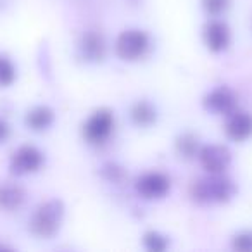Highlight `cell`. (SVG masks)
<instances>
[{
  "instance_id": "cell-1",
  "label": "cell",
  "mask_w": 252,
  "mask_h": 252,
  "mask_svg": "<svg viewBox=\"0 0 252 252\" xmlns=\"http://www.w3.org/2000/svg\"><path fill=\"white\" fill-rule=\"evenodd\" d=\"M63 204L59 200H49V202L42 204L38 209L35 211L32 221H30V228L36 237L49 238L59 230L61 221H63Z\"/></svg>"
},
{
  "instance_id": "cell-2",
  "label": "cell",
  "mask_w": 252,
  "mask_h": 252,
  "mask_svg": "<svg viewBox=\"0 0 252 252\" xmlns=\"http://www.w3.org/2000/svg\"><path fill=\"white\" fill-rule=\"evenodd\" d=\"M235 189L230 180L221 175H213L207 180H200L193 187V195L202 202H224L233 195Z\"/></svg>"
},
{
  "instance_id": "cell-3",
  "label": "cell",
  "mask_w": 252,
  "mask_h": 252,
  "mask_svg": "<svg viewBox=\"0 0 252 252\" xmlns=\"http://www.w3.org/2000/svg\"><path fill=\"white\" fill-rule=\"evenodd\" d=\"M149 36L140 30H128L119 35L116 52L123 61H138L147 54Z\"/></svg>"
},
{
  "instance_id": "cell-4",
  "label": "cell",
  "mask_w": 252,
  "mask_h": 252,
  "mask_svg": "<svg viewBox=\"0 0 252 252\" xmlns=\"http://www.w3.org/2000/svg\"><path fill=\"white\" fill-rule=\"evenodd\" d=\"M112 128H114V116L105 109H100L94 112L85 123L83 135L90 144H102L111 137Z\"/></svg>"
},
{
  "instance_id": "cell-5",
  "label": "cell",
  "mask_w": 252,
  "mask_h": 252,
  "mask_svg": "<svg viewBox=\"0 0 252 252\" xmlns=\"http://www.w3.org/2000/svg\"><path fill=\"white\" fill-rule=\"evenodd\" d=\"M43 162V156L33 145H23L14 152L11 159V169L16 175H28L40 169Z\"/></svg>"
},
{
  "instance_id": "cell-6",
  "label": "cell",
  "mask_w": 252,
  "mask_h": 252,
  "mask_svg": "<svg viewBox=\"0 0 252 252\" xmlns=\"http://www.w3.org/2000/svg\"><path fill=\"white\" fill-rule=\"evenodd\" d=\"M137 190L145 199H162L169 192V178L162 173H145L138 178Z\"/></svg>"
},
{
  "instance_id": "cell-7",
  "label": "cell",
  "mask_w": 252,
  "mask_h": 252,
  "mask_svg": "<svg viewBox=\"0 0 252 252\" xmlns=\"http://www.w3.org/2000/svg\"><path fill=\"white\" fill-rule=\"evenodd\" d=\"M199 158L211 175H221L230 164V152L223 145H207L199 152Z\"/></svg>"
},
{
  "instance_id": "cell-8",
  "label": "cell",
  "mask_w": 252,
  "mask_h": 252,
  "mask_svg": "<svg viewBox=\"0 0 252 252\" xmlns=\"http://www.w3.org/2000/svg\"><path fill=\"white\" fill-rule=\"evenodd\" d=\"M204 42L207 49L213 52H221L230 43V30L224 23L221 21H211L204 28Z\"/></svg>"
},
{
  "instance_id": "cell-9",
  "label": "cell",
  "mask_w": 252,
  "mask_h": 252,
  "mask_svg": "<svg viewBox=\"0 0 252 252\" xmlns=\"http://www.w3.org/2000/svg\"><path fill=\"white\" fill-rule=\"evenodd\" d=\"M226 135L235 142H244L252 135V116L233 111L226 123Z\"/></svg>"
},
{
  "instance_id": "cell-10",
  "label": "cell",
  "mask_w": 252,
  "mask_h": 252,
  "mask_svg": "<svg viewBox=\"0 0 252 252\" xmlns=\"http://www.w3.org/2000/svg\"><path fill=\"white\" fill-rule=\"evenodd\" d=\"M206 107L216 114H231L235 111V97L228 88H216L206 97Z\"/></svg>"
},
{
  "instance_id": "cell-11",
  "label": "cell",
  "mask_w": 252,
  "mask_h": 252,
  "mask_svg": "<svg viewBox=\"0 0 252 252\" xmlns=\"http://www.w3.org/2000/svg\"><path fill=\"white\" fill-rule=\"evenodd\" d=\"M80 49H81V56L88 61H100L105 52L104 40H102V36L97 35V33H88V35L81 40Z\"/></svg>"
},
{
  "instance_id": "cell-12",
  "label": "cell",
  "mask_w": 252,
  "mask_h": 252,
  "mask_svg": "<svg viewBox=\"0 0 252 252\" xmlns=\"http://www.w3.org/2000/svg\"><path fill=\"white\" fill-rule=\"evenodd\" d=\"M25 200V192L19 185H0V207H4L7 211L18 209Z\"/></svg>"
},
{
  "instance_id": "cell-13",
  "label": "cell",
  "mask_w": 252,
  "mask_h": 252,
  "mask_svg": "<svg viewBox=\"0 0 252 252\" xmlns=\"http://www.w3.org/2000/svg\"><path fill=\"white\" fill-rule=\"evenodd\" d=\"M52 119H54V114L49 107H35L26 116V123H28L30 128H33L35 131L49 128V126L52 125Z\"/></svg>"
},
{
  "instance_id": "cell-14",
  "label": "cell",
  "mask_w": 252,
  "mask_h": 252,
  "mask_svg": "<svg viewBox=\"0 0 252 252\" xmlns=\"http://www.w3.org/2000/svg\"><path fill=\"white\" fill-rule=\"evenodd\" d=\"M131 119L138 126H149L156 121V111L147 102H138L131 109Z\"/></svg>"
},
{
  "instance_id": "cell-15",
  "label": "cell",
  "mask_w": 252,
  "mask_h": 252,
  "mask_svg": "<svg viewBox=\"0 0 252 252\" xmlns=\"http://www.w3.org/2000/svg\"><path fill=\"white\" fill-rule=\"evenodd\" d=\"M16 80L14 64L5 56H0V87H9Z\"/></svg>"
},
{
  "instance_id": "cell-16",
  "label": "cell",
  "mask_w": 252,
  "mask_h": 252,
  "mask_svg": "<svg viewBox=\"0 0 252 252\" xmlns=\"http://www.w3.org/2000/svg\"><path fill=\"white\" fill-rule=\"evenodd\" d=\"M144 244H145V247H147L149 251H154V252H161V251H164V249L168 247V242H166V238L162 237V235L156 233V231H151V233L145 235Z\"/></svg>"
},
{
  "instance_id": "cell-17",
  "label": "cell",
  "mask_w": 252,
  "mask_h": 252,
  "mask_svg": "<svg viewBox=\"0 0 252 252\" xmlns=\"http://www.w3.org/2000/svg\"><path fill=\"white\" fill-rule=\"evenodd\" d=\"M178 151L182 156H185V158H192V156H195L197 152V142L193 137H190V135H185V137L180 138L178 142Z\"/></svg>"
},
{
  "instance_id": "cell-18",
  "label": "cell",
  "mask_w": 252,
  "mask_h": 252,
  "mask_svg": "<svg viewBox=\"0 0 252 252\" xmlns=\"http://www.w3.org/2000/svg\"><path fill=\"white\" fill-rule=\"evenodd\" d=\"M202 5L209 14H221L230 5V0H202Z\"/></svg>"
},
{
  "instance_id": "cell-19",
  "label": "cell",
  "mask_w": 252,
  "mask_h": 252,
  "mask_svg": "<svg viewBox=\"0 0 252 252\" xmlns=\"http://www.w3.org/2000/svg\"><path fill=\"white\" fill-rule=\"evenodd\" d=\"M233 247L237 251L252 252V233H240L233 238Z\"/></svg>"
},
{
  "instance_id": "cell-20",
  "label": "cell",
  "mask_w": 252,
  "mask_h": 252,
  "mask_svg": "<svg viewBox=\"0 0 252 252\" xmlns=\"http://www.w3.org/2000/svg\"><path fill=\"white\" fill-rule=\"evenodd\" d=\"M7 137H9V125L4 119H0V144L7 140Z\"/></svg>"
}]
</instances>
